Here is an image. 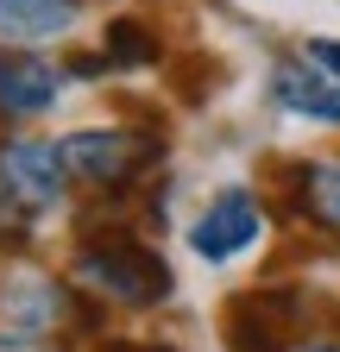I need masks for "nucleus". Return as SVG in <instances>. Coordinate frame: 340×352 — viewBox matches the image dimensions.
<instances>
[{
    "label": "nucleus",
    "mask_w": 340,
    "mask_h": 352,
    "mask_svg": "<svg viewBox=\"0 0 340 352\" xmlns=\"http://www.w3.org/2000/svg\"><path fill=\"white\" fill-rule=\"evenodd\" d=\"M296 201L309 220L340 233V164H296Z\"/></svg>",
    "instance_id": "10"
},
{
    "label": "nucleus",
    "mask_w": 340,
    "mask_h": 352,
    "mask_svg": "<svg viewBox=\"0 0 340 352\" xmlns=\"http://www.w3.org/2000/svg\"><path fill=\"white\" fill-rule=\"evenodd\" d=\"M303 57H309V63H321V69H328V76L340 82V44H334V38H315V44H309Z\"/></svg>",
    "instance_id": "13"
},
{
    "label": "nucleus",
    "mask_w": 340,
    "mask_h": 352,
    "mask_svg": "<svg viewBox=\"0 0 340 352\" xmlns=\"http://www.w3.org/2000/svg\"><path fill=\"white\" fill-rule=\"evenodd\" d=\"M107 352H158V346H107Z\"/></svg>",
    "instance_id": "14"
},
{
    "label": "nucleus",
    "mask_w": 340,
    "mask_h": 352,
    "mask_svg": "<svg viewBox=\"0 0 340 352\" xmlns=\"http://www.w3.org/2000/svg\"><path fill=\"white\" fill-rule=\"evenodd\" d=\"M25 214H32V208H19V201H13L7 189H0V239H19V227H25Z\"/></svg>",
    "instance_id": "12"
},
{
    "label": "nucleus",
    "mask_w": 340,
    "mask_h": 352,
    "mask_svg": "<svg viewBox=\"0 0 340 352\" xmlns=\"http://www.w3.org/2000/svg\"><path fill=\"white\" fill-rule=\"evenodd\" d=\"M63 176H70V164L45 139H7L0 145V189L19 208H51L63 195Z\"/></svg>",
    "instance_id": "3"
},
{
    "label": "nucleus",
    "mask_w": 340,
    "mask_h": 352,
    "mask_svg": "<svg viewBox=\"0 0 340 352\" xmlns=\"http://www.w3.org/2000/svg\"><path fill=\"white\" fill-rule=\"evenodd\" d=\"M296 321H303V296L296 289H252L227 308V333H233V352H277Z\"/></svg>",
    "instance_id": "5"
},
{
    "label": "nucleus",
    "mask_w": 340,
    "mask_h": 352,
    "mask_svg": "<svg viewBox=\"0 0 340 352\" xmlns=\"http://www.w3.org/2000/svg\"><path fill=\"white\" fill-rule=\"evenodd\" d=\"M271 95H277V107L303 113V120L340 126V82H334L321 63H309V57H284V63L271 69Z\"/></svg>",
    "instance_id": "6"
},
{
    "label": "nucleus",
    "mask_w": 340,
    "mask_h": 352,
    "mask_svg": "<svg viewBox=\"0 0 340 352\" xmlns=\"http://www.w3.org/2000/svg\"><path fill=\"white\" fill-rule=\"evenodd\" d=\"M89 0H0V44H45L63 38Z\"/></svg>",
    "instance_id": "8"
},
{
    "label": "nucleus",
    "mask_w": 340,
    "mask_h": 352,
    "mask_svg": "<svg viewBox=\"0 0 340 352\" xmlns=\"http://www.w3.org/2000/svg\"><path fill=\"white\" fill-rule=\"evenodd\" d=\"M0 315H7L13 327H25V333H38V327H51L63 315V289L45 283V277H13L7 289H0Z\"/></svg>",
    "instance_id": "9"
},
{
    "label": "nucleus",
    "mask_w": 340,
    "mask_h": 352,
    "mask_svg": "<svg viewBox=\"0 0 340 352\" xmlns=\"http://www.w3.org/2000/svg\"><path fill=\"white\" fill-rule=\"evenodd\" d=\"M107 63H120V69H133V63H151L158 57V38L139 25V19H120V25H107V51H101Z\"/></svg>",
    "instance_id": "11"
},
{
    "label": "nucleus",
    "mask_w": 340,
    "mask_h": 352,
    "mask_svg": "<svg viewBox=\"0 0 340 352\" xmlns=\"http://www.w3.org/2000/svg\"><path fill=\"white\" fill-rule=\"evenodd\" d=\"M309 352H340V346H309Z\"/></svg>",
    "instance_id": "15"
},
{
    "label": "nucleus",
    "mask_w": 340,
    "mask_h": 352,
    "mask_svg": "<svg viewBox=\"0 0 340 352\" xmlns=\"http://www.w3.org/2000/svg\"><path fill=\"white\" fill-rule=\"evenodd\" d=\"M63 88V69L38 63L25 51H0V120H25V113H45Z\"/></svg>",
    "instance_id": "7"
},
{
    "label": "nucleus",
    "mask_w": 340,
    "mask_h": 352,
    "mask_svg": "<svg viewBox=\"0 0 340 352\" xmlns=\"http://www.w3.org/2000/svg\"><path fill=\"white\" fill-rule=\"evenodd\" d=\"M76 277L89 283V289H101V296H114V302H164V289H170V271H164V258L158 252H145L139 239H107V245H89L76 258Z\"/></svg>",
    "instance_id": "1"
},
{
    "label": "nucleus",
    "mask_w": 340,
    "mask_h": 352,
    "mask_svg": "<svg viewBox=\"0 0 340 352\" xmlns=\"http://www.w3.org/2000/svg\"><path fill=\"white\" fill-rule=\"evenodd\" d=\"M265 233V208L252 201L246 189H221L215 201L202 208V220H195V233H189V245L208 258V264H227V258H240L252 239Z\"/></svg>",
    "instance_id": "4"
},
{
    "label": "nucleus",
    "mask_w": 340,
    "mask_h": 352,
    "mask_svg": "<svg viewBox=\"0 0 340 352\" xmlns=\"http://www.w3.org/2000/svg\"><path fill=\"white\" fill-rule=\"evenodd\" d=\"M70 176H82V183L95 189H126L133 176L158 157V139H139V132H120V126H95V132H70V139L57 145Z\"/></svg>",
    "instance_id": "2"
}]
</instances>
